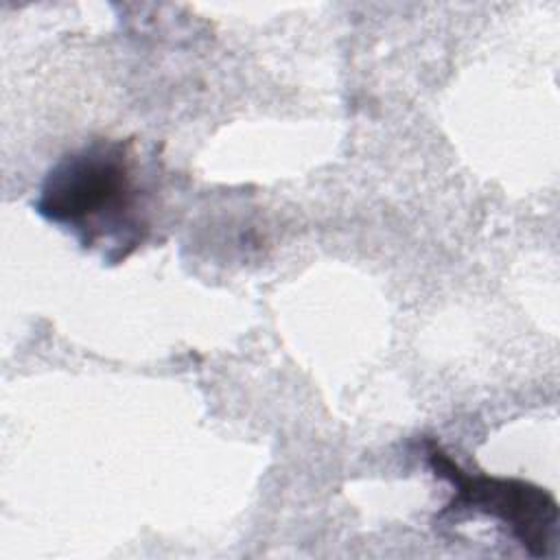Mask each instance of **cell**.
<instances>
[{"label":"cell","mask_w":560,"mask_h":560,"mask_svg":"<svg viewBox=\"0 0 560 560\" xmlns=\"http://www.w3.org/2000/svg\"><path fill=\"white\" fill-rule=\"evenodd\" d=\"M427 462L435 477L453 486V497L435 516L438 521H455L464 514L488 516L499 521L532 558L551 553L560 521L551 492L516 477L468 472L438 442H427Z\"/></svg>","instance_id":"cell-2"},{"label":"cell","mask_w":560,"mask_h":560,"mask_svg":"<svg viewBox=\"0 0 560 560\" xmlns=\"http://www.w3.org/2000/svg\"><path fill=\"white\" fill-rule=\"evenodd\" d=\"M33 208L107 262L129 258L149 234L133 142L96 138L66 153L46 173Z\"/></svg>","instance_id":"cell-1"}]
</instances>
